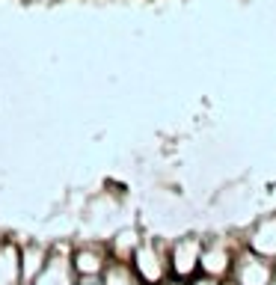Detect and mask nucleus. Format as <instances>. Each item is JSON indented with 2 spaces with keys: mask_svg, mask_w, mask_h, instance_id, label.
Masks as SVG:
<instances>
[]
</instances>
